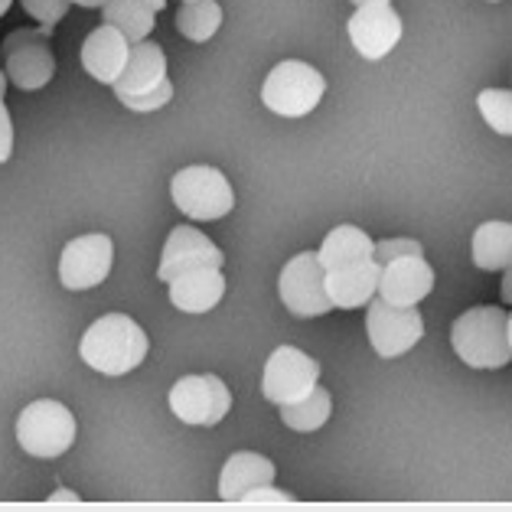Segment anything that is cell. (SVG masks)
I'll return each instance as SVG.
<instances>
[{"label": "cell", "instance_id": "obj_1", "mask_svg": "<svg viewBox=\"0 0 512 512\" xmlns=\"http://www.w3.org/2000/svg\"><path fill=\"white\" fill-rule=\"evenodd\" d=\"M147 333L128 314H105L85 330L79 356L102 376H128L147 359Z\"/></svg>", "mask_w": 512, "mask_h": 512}, {"label": "cell", "instance_id": "obj_2", "mask_svg": "<svg viewBox=\"0 0 512 512\" xmlns=\"http://www.w3.org/2000/svg\"><path fill=\"white\" fill-rule=\"evenodd\" d=\"M451 346L470 369H503L512 359L509 314L503 307L467 310L454 320Z\"/></svg>", "mask_w": 512, "mask_h": 512}, {"label": "cell", "instance_id": "obj_3", "mask_svg": "<svg viewBox=\"0 0 512 512\" xmlns=\"http://www.w3.org/2000/svg\"><path fill=\"white\" fill-rule=\"evenodd\" d=\"M323 92H327V79L314 66L301 59H287L268 72L265 85H261V102L281 118H304L320 105Z\"/></svg>", "mask_w": 512, "mask_h": 512}, {"label": "cell", "instance_id": "obj_4", "mask_svg": "<svg viewBox=\"0 0 512 512\" xmlns=\"http://www.w3.org/2000/svg\"><path fill=\"white\" fill-rule=\"evenodd\" d=\"M17 441L30 457L56 460L76 444V418H72V411L62 402L40 398V402H33L20 411Z\"/></svg>", "mask_w": 512, "mask_h": 512}, {"label": "cell", "instance_id": "obj_5", "mask_svg": "<svg viewBox=\"0 0 512 512\" xmlns=\"http://www.w3.org/2000/svg\"><path fill=\"white\" fill-rule=\"evenodd\" d=\"M170 196L183 216L193 222H216L235 206L232 183L216 167H183L170 180Z\"/></svg>", "mask_w": 512, "mask_h": 512}, {"label": "cell", "instance_id": "obj_6", "mask_svg": "<svg viewBox=\"0 0 512 512\" xmlns=\"http://www.w3.org/2000/svg\"><path fill=\"white\" fill-rule=\"evenodd\" d=\"M49 36H53V27H36L14 30L4 40L7 79L20 92H40L56 76V56L49 49Z\"/></svg>", "mask_w": 512, "mask_h": 512}, {"label": "cell", "instance_id": "obj_7", "mask_svg": "<svg viewBox=\"0 0 512 512\" xmlns=\"http://www.w3.org/2000/svg\"><path fill=\"white\" fill-rule=\"evenodd\" d=\"M278 291L284 307L294 317H323L333 310V301L327 294V271H323L317 252H301L287 261Z\"/></svg>", "mask_w": 512, "mask_h": 512}, {"label": "cell", "instance_id": "obj_8", "mask_svg": "<svg viewBox=\"0 0 512 512\" xmlns=\"http://www.w3.org/2000/svg\"><path fill=\"white\" fill-rule=\"evenodd\" d=\"M366 333H369L372 349H376L382 359H395V356H405L424 336V320L418 314V307H398V304L382 301L376 294L369 301Z\"/></svg>", "mask_w": 512, "mask_h": 512}, {"label": "cell", "instance_id": "obj_9", "mask_svg": "<svg viewBox=\"0 0 512 512\" xmlns=\"http://www.w3.org/2000/svg\"><path fill=\"white\" fill-rule=\"evenodd\" d=\"M232 392L219 376H183L170 389V411L183 424L212 428L229 415Z\"/></svg>", "mask_w": 512, "mask_h": 512}, {"label": "cell", "instance_id": "obj_10", "mask_svg": "<svg viewBox=\"0 0 512 512\" xmlns=\"http://www.w3.org/2000/svg\"><path fill=\"white\" fill-rule=\"evenodd\" d=\"M320 362L301 353L297 346H278L268 356L265 379H261V392L271 405H291L317 389Z\"/></svg>", "mask_w": 512, "mask_h": 512}, {"label": "cell", "instance_id": "obj_11", "mask_svg": "<svg viewBox=\"0 0 512 512\" xmlns=\"http://www.w3.org/2000/svg\"><path fill=\"white\" fill-rule=\"evenodd\" d=\"M111 261H115V245H111L108 235H79V239H72L62 248L59 281L66 291H89V287H98L111 274Z\"/></svg>", "mask_w": 512, "mask_h": 512}, {"label": "cell", "instance_id": "obj_12", "mask_svg": "<svg viewBox=\"0 0 512 512\" xmlns=\"http://www.w3.org/2000/svg\"><path fill=\"white\" fill-rule=\"evenodd\" d=\"M349 40L362 59H385L402 40V17L392 4H362L349 17Z\"/></svg>", "mask_w": 512, "mask_h": 512}, {"label": "cell", "instance_id": "obj_13", "mask_svg": "<svg viewBox=\"0 0 512 512\" xmlns=\"http://www.w3.org/2000/svg\"><path fill=\"white\" fill-rule=\"evenodd\" d=\"M222 261H226V255L219 252L216 242L206 239V235L193 226H177L164 245V255H160L157 278L164 284H170L173 278H180V274H186V271L222 268Z\"/></svg>", "mask_w": 512, "mask_h": 512}, {"label": "cell", "instance_id": "obj_14", "mask_svg": "<svg viewBox=\"0 0 512 512\" xmlns=\"http://www.w3.org/2000/svg\"><path fill=\"white\" fill-rule=\"evenodd\" d=\"M434 291V268L424 255H402L382 265L379 297L398 307H418Z\"/></svg>", "mask_w": 512, "mask_h": 512}, {"label": "cell", "instance_id": "obj_15", "mask_svg": "<svg viewBox=\"0 0 512 512\" xmlns=\"http://www.w3.org/2000/svg\"><path fill=\"white\" fill-rule=\"evenodd\" d=\"M131 46L134 43L118 27L102 23V27L85 36V43H82V66H85V72H89L95 82L115 85L121 79L124 66H128V59H131Z\"/></svg>", "mask_w": 512, "mask_h": 512}, {"label": "cell", "instance_id": "obj_16", "mask_svg": "<svg viewBox=\"0 0 512 512\" xmlns=\"http://www.w3.org/2000/svg\"><path fill=\"white\" fill-rule=\"evenodd\" d=\"M379 274H382V265L376 258L327 271V294H330L333 307H340V310L366 307L372 297L379 294Z\"/></svg>", "mask_w": 512, "mask_h": 512}, {"label": "cell", "instance_id": "obj_17", "mask_svg": "<svg viewBox=\"0 0 512 512\" xmlns=\"http://www.w3.org/2000/svg\"><path fill=\"white\" fill-rule=\"evenodd\" d=\"M167 82V56L164 49L151 40H141L131 46V59L124 66L121 79L111 85L118 98L124 95H144V92H154L160 85Z\"/></svg>", "mask_w": 512, "mask_h": 512}, {"label": "cell", "instance_id": "obj_18", "mask_svg": "<svg viewBox=\"0 0 512 512\" xmlns=\"http://www.w3.org/2000/svg\"><path fill=\"white\" fill-rule=\"evenodd\" d=\"M222 294H226L222 268L186 271L170 281V304L183 310V314H206V310H212L222 301Z\"/></svg>", "mask_w": 512, "mask_h": 512}, {"label": "cell", "instance_id": "obj_19", "mask_svg": "<svg viewBox=\"0 0 512 512\" xmlns=\"http://www.w3.org/2000/svg\"><path fill=\"white\" fill-rule=\"evenodd\" d=\"M268 483H274L271 460L252 451H239L226 460V467L219 473V496L226 499V503H245L248 493Z\"/></svg>", "mask_w": 512, "mask_h": 512}, {"label": "cell", "instance_id": "obj_20", "mask_svg": "<svg viewBox=\"0 0 512 512\" xmlns=\"http://www.w3.org/2000/svg\"><path fill=\"white\" fill-rule=\"evenodd\" d=\"M317 255H320L323 271H336V268L356 265V261L376 258V242L356 226H336L327 239H323Z\"/></svg>", "mask_w": 512, "mask_h": 512}, {"label": "cell", "instance_id": "obj_21", "mask_svg": "<svg viewBox=\"0 0 512 512\" xmlns=\"http://www.w3.org/2000/svg\"><path fill=\"white\" fill-rule=\"evenodd\" d=\"M473 265L483 271H506L512 265V222H483L473 232Z\"/></svg>", "mask_w": 512, "mask_h": 512}, {"label": "cell", "instance_id": "obj_22", "mask_svg": "<svg viewBox=\"0 0 512 512\" xmlns=\"http://www.w3.org/2000/svg\"><path fill=\"white\" fill-rule=\"evenodd\" d=\"M330 411H333V398L327 389H317L297 398L291 405H281V421L287 424L291 431H301V434H310V431H320L323 424L330 421Z\"/></svg>", "mask_w": 512, "mask_h": 512}, {"label": "cell", "instance_id": "obj_23", "mask_svg": "<svg viewBox=\"0 0 512 512\" xmlns=\"http://www.w3.org/2000/svg\"><path fill=\"white\" fill-rule=\"evenodd\" d=\"M102 17H105V23H111V27H118L131 43L147 40L157 23L154 20L157 14L151 7H144L141 0H108L102 7Z\"/></svg>", "mask_w": 512, "mask_h": 512}, {"label": "cell", "instance_id": "obj_24", "mask_svg": "<svg viewBox=\"0 0 512 512\" xmlns=\"http://www.w3.org/2000/svg\"><path fill=\"white\" fill-rule=\"evenodd\" d=\"M222 27V7L216 0H186L177 10V30L190 43H209Z\"/></svg>", "mask_w": 512, "mask_h": 512}, {"label": "cell", "instance_id": "obj_25", "mask_svg": "<svg viewBox=\"0 0 512 512\" xmlns=\"http://www.w3.org/2000/svg\"><path fill=\"white\" fill-rule=\"evenodd\" d=\"M477 108L483 121L490 124L496 134L512 137V92L509 89H483L477 95Z\"/></svg>", "mask_w": 512, "mask_h": 512}, {"label": "cell", "instance_id": "obj_26", "mask_svg": "<svg viewBox=\"0 0 512 512\" xmlns=\"http://www.w3.org/2000/svg\"><path fill=\"white\" fill-rule=\"evenodd\" d=\"M20 4L40 27H56V23L69 14L72 0H20Z\"/></svg>", "mask_w": 512, "mask_h": 512}, {"label": "cell", "instance_id": "obj_27", "mask_svg": "<svg viewBox=\"0 0 512 512\" xmlns=\"http://www.w3.org/2000/svg\"><path fill=\"white\" fill-rule=\"evenodd\" d=\"M173 98V82L167 79L160 89H154V92H144V95H124V98H118V102L124 105V108H131V111H141V115H147V111H157V108H164L167 102Z\"/></svg>", "mask_w": 512, "mask_h": 512}, {"label": "cell", "instance_id": "obj_28", "mask_svg": "<svg viewBox=\"0 0 512 512\" xmlns=\"http://www.w3.org/2000/svg\"><path fill=\"white\" fill-rule=\"evenodd\" d=\"M402 255H424L421 242H415V239H385V242H376V261H379V265H385V261H392V258H402Z\"/></svg>", "mask_w": 512, "mask_h": 512}, {"label": "cell", "instance_id": "obj_29", "mask_svg": "<svg viewBox=\"0 0 512 512\" xmlns=\"http://www.w3.org/2000/svg\"><path fill=\"white\" fill-rule=\"evenodd\" d=\"M10 154H14V121H10V111L0 98V164H7Z\"/></svg>", "mask_w": 512, "mask_h": 512}, {"label": "cell", "instance_id": "obj_30", "mask_svg": "<svg viewBox=\"0 0 512 512\" xmlns=\"http://www.w3.org/2000/svg\"><path fill=\"white\" fill-rule=\"evenodd\" d=\"M265 499H271V503H291V493H284V490H274V486H258V490H252L245 496V503H265Z\"/></svg>", "mask_w": 512, "mask_h": 512}, {"label": "cell", "instance_id": "obj_31", "mask_svg": "<svg viewBox=\"0 0 512 512\" xmlns=\"http://www.w3.org/2000/svg\"><path fill=\"white\" fill-rule=\"evenodd\" d=\"M499 294H503V301H506V304H512V265H509L506 274H503V287H499Z\"/></svg>", "mask_w": 512, "mask_h": 512}, {"label": "cell", "instance_id": "obj_32", "mask_svg": "<svg viewBox=\"0 0 512 512\" xmlns=\"http://www.w3.org/2000/svg\"><path fill=\"white\" fill-rule=\"evenodd\" d=\"M141 4H144V7H151L154 14H160V10L167 7V0H141Z\"/></svg>", "mask_w": 512, "mask_h": 512}, {"label": "cell", "instance_id": "obj_33", "mask_svg": "<svg viewBox=\"0 0 512 512\" xmlns=\"http://www.w3.org/2000/svg\"><path fill=\"white\" fill-rule=\"evenodd\" d=\"M72 4H79V7H105L108 0H72Z\"/></svg>", "mask_w": 512, "mask_h": 512}, {"label": "cell", "instance_id": "obj_34", "mask_svg": "<svg viewBox=\"0 0 512 512\" xmlns=\"http://www.w3.org/2000/svg\"><path fill=\"white\" fill-rule=\"evenodd\" d=\"M53 499L59 503V499H79V496H76V493H69V490H59V493H53Z\"/></svg>", "mask_w": 512, "mask_h": 512}, {"label": "cell", "instance_id": "obj_35", "mask_svg": "<svg viewBox=\"0 0 512 512\" xmlns=\"http://www.w3.org/2000/svg\"><path fill=\"white\" fill-rule=\"evenodd\" d=\"M356 7H362V4H392V0H353Z\"/></svg>", "mask_w": 512, "mask_h": 512}, {"label": "cell", "instance_id": "obj_36", "mask_svg": "<svg viewBox=\"0 0 512 512\" xmlns=\"http://www.w3.org/2000/svg\"><path fill=\"white\" fill-rule=\"evenodd\" d=\"M7 82H10L7 72H0V98H4V92H7Z\"/></svg>", "mask_w": 512, "mask_h": 512}, {"label": "cell", "instance_id": "obj_37", "mask_svg": "<svg viewBox=\"0 0 512 512\" xmlns=\"http://www.w3.org/2000/svg\"><path fill=\"white\" fill-rule=\"evenodd\" d=\"M10 4H14V0H0V17L7 14V10H10Z\"/></svg>", "mask_w": 512, "mask_h": 512}, {"label": "cell", "instance_id": "obj_38", "mask_svg": "<svg viewBox=\"0 0 512 512\" xmlns=\"http://www.w3.org/2000/svg\"><path fill=\"white\" fill-rule=\"evenodd\" d=\"M509 343H512V314H509Z\"/></svg>", "mask_w": 512, "mask_h": 512}, {"label": "cell", "instance_id": "obj_39", "mask_svg": "<svg viewBox=\"0 0 512 512\" xmlns=\"http://www.w3.org/2000/svg\"><path fill=\"white\" fill-rule=\"evenodd\" d=\"M183 4H186V0H183Z\"/></svg>", "mask_w": 512, "mask_h": 512}]
</instances>
